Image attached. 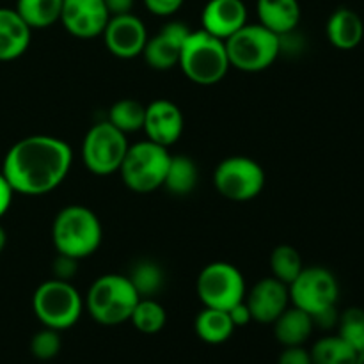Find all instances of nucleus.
<instances>
[{"label":"nucleus","instance_id":"f257e3e1","mask_svg":"<svg viewBox=\"0 0 364 364\" xmlns=\"http://www.w3.org/2000/svg\"><path fill=\"white\" fill-rule=\"evenodd\" d=\"M73 164V151L63 139L31 135L9 148L2 174L18 194L43 196L59 187Z\"/></svg>","mask_w":364,"mask_h":364},{"label":"nucleus","instance_id":"f03ea898","mask_svg":"<svg viewBox=\"0 0 364 364\" xmlns=\"http://www.w3.org/2000/svg\"><path fill=\"white\" fill-rule=\"evenodd\" d=\"M102 238V223L87 206H64L53 219L52 240L59 255L75 259L87 258L98 251Z\"/></svg>","mask_w":364,"mask_h":364},{"label":"nucleus","instance_id":"7ed1b4c3","mask_svg":"<svg viewBox=\"0 0 364 364\" xmlns=\"http://www.w3.org/2000/svg\"><path fill=\"white\" fill-rule=\"evenodd\" d=\"M178 66L194 84H219L231 68L226 43L203 28L191 31L181 48Z\"/></svg>","mask_w":364,"mask_h":364},{"label":"nucleus","instance_id":"20e7f679","mask_svg":"<svg viewBox=\"0 0 364 364\" xmlns=\"http://www.w3.org/2000/svg\"><path fill=\"white\" fill-rule=\"evenodd\" d=\"M139 294L128 276L105 274L98 277L85 295V309L102 326H119L130 320Z\"/></svg>","mask_w":364,"mask_h":364},{"label":"nucleus","instance_id":"39448f33","mask_svg":"<svg viewBox=\"0 0 364 364\" xmlns=\"http://www.w3.org/2000/svg\"><path fill=\"white\" fill-rule=\"evenodd\" d=\"M231 68L245 73H259L276 63L281 55L279 36L262 23H245L240 31L226 39Z\"/></svg>","mask_w":364,"mask_h":364},{"label":"nucleus","instance_id":"423d86ee","mask_svg":"<svg viewBox=\"0 0 364 364\" xmlns=\"http://www.w3.org/2000/svg\"><path fill=\"white\" fill-rule=\"evenodd\" d=\"M169 162V148H164V146L146 139L137 144L128 146L119 173L124 185L130 191L148 194L164 185Z\"/></svg>","mask_w":364,"mask_h":364},{"label":"nucleus","instance_id":"0eeeda50","mask_svg":"<svg viewBox=\"0 0 364 364\" xmlns=\"http://www.w3.org/2000/svg\"><path fill=\"white\" fill-rule=\"evenodd\" d=\"M32 309L43 327L64 331L73 327L82 316L84 301L70 281L50 279L39 284L32 297Z\"/></svg>","mask_w":364,"mask_h":364},{"label":"nucleus","instance_id":"6e6552de","mask_svg":"<svg viewBox=\"0 0 364 364\" xmlns=\"http://www.w3.org/2000/svg\"><path fill=\"white\" fill-rule=\"evenodd\" d=\"M127 134L109 121L92 124L82 141V159L85 167L96 176L117 173L128 151Z\"/></svg>","mask_w":364,"mask_h":364},{"label":"nucleus","instance_id":"1a4fd4ad","mask_svg":"<svg viewBox=\"0 0 364 364\" xmlns=\"http://www.w3.org/2000/svg\"><path fill=\"white\" fill-rule=\"evenodd\" d=\"M196 290L205 308L230 311L242 302L247 294L244 276L235 265L226 262H213L199 272Z\"/></svg>","mask_w":364,"mask_h":364},{"label":"nucleus","instance_id":"9d476101","mask_svg":"<svg viewBox=\"0 0 364 364\" xmlns=\"http://www.w3.org/2000/svg\"><path fill=\"white\" fill-rule=\"evenodd\" d=\"M265 171L249 156H228L217 166L213 183L217 192L230 201L245 203L258 198L265 187Z\"/></svg>","mask_w":364,"mask_h":364},{"label":"nucleus","instance_id":"9b49d317","mask_svg":"<svg viewBox=\"0 0 364 364\" xmlns=\"http://www.w3.org/2000/svg\"><path fill=\"white\" fill-rule=\"evenodd\" d=\"M290 302L295 308L315 316L334 308L340 297V287L331 270L323 267H308L288 287Z\"/></svg>","mask_w":364,"mask_h":364},{"label":"nucleus","instance_id":"f8f14e48","mask_svg":"<svg viewBox=\"0 0 364 364\" xmlns=\"http://www.w3.org/2000/svg\"><path fill=\"white\" fill-rule=\"evenodd\" d=\"M102 36L107 50L119 59H135L142 55L149 38L144 21L134 13L110 16Z\"/></svg>","mask_w":364,"mask_h":364},{"label":"nucleus","instance_id":"ddd939ff","mask_svg":"<svg viewBox=\"0 0 364 364\" xmlns=\"http://www.w3.org/2000/svg\"><path fill=\"white\" fill-rule=\"evenodd\" d=\"M109 18L103 0H63L59 21L75 38L92 39L102 36Z\"/></svg>","mask_w":364,"mask_h":364},{"label":"nucleus","instance_id":"4468645a","mask_svg":"<svg viewBox=\"0 0 364 364\" xmlns=\"http://www.w3.org/2000/svg\"><path fill=\"white\" fill-rule=\"evenodd\" d=\"M191 28L181 21H169L164 25L153 38H148L146 41L142 57L148 66L156 71H167L178 66L181 48Z\"/></svg>","mask_w":364,"mask_h":364},{"label":"nucleus","instance_id":"2eb2a0df","mask_svg":"<svg viewBox=\"0 0 364 364\" xmlns=\"http://www.w3.org/2000/svg\"><path fill=\"white\" fill-rule=\"evenodd\" d=\"M185 128L183 112L176 103L171 100H155L149 105H146L144 114V127L146 137L156 144L169 148L176 144L178 139L181 137Z\"/></svg>","mask_w":364,"mask_h":364},{"label":"nucleus","instance_id":"dca6fc26","mask_svg":"<svg viewBox=\"0 0 364 364\" xmlns=\"http://www.w3.org/2000/svg\"><path fill=\"white\" fill-rule=\"evenodd\" d=\"M244 301L249 306L255 322L274 323L290 304L288 284L281 283L276 277H263L249 294H245Z\"/></svg>","mask_w":364,"mask_h":364},{"label":"nucleus","instance_id":"f3484780","mask_svg":"<svg viewBox=\"0 0 364 364\" xmlns=\"http://www.w3.org/2000/svg\"><path fill=\"white\" fill-rule=\"evenodd\" d=\"M247 23L244 0H208L201 13V28L226 41Z\"/></svg>","mask_w":364,"mask_h":364},{"label":"nucleus","instance_id":"a211bd4d","mask_svg":"<svg viewBox=\"0 0 364 364\" xmlns=\"http://www.w3.org/2000/svg\"><path fill=\"white\" fill-rule=\"evenodd\" d=\"M32 28L11 7H0V63L14 60L27 52Z\"/></svg>","mask_w":364,"mask_h":364},{"label":"nucleus","instance_id":"6ab92c4d","mask_svg":"<svg viewBox=\"0 0 364 364\" xmlns=\"http://www.w3.org/2000/svg\"><path fill=\"white\" fill-rule=\"evenodd\" d=\"M256 14L258 23L274 34L284 36L297 31L301 21V4L299 0H256Z\"/></svg>","mask_w":364,"mask_h":364},{"label":"nucleus","instance_id":"aec40b11","mask_svg":"<svg viewBox=\"0 0 364 364\" xmlns=\"http://www.w3.org/2000/svg\"><path fill=\"white\" fill-rule=\"evenodd\" d=\"M327 39L340 50H352L359 46L364 38V23L355 11L340 7L329 16L326 25Z\"/></svg>","mask_w":364,"mask_h":364},{"label":"nucleus","instance_id":"412c9836","mask_svg":"<svg viewBox=\"0 0 364 364\" xmlns=\"http://www.w3.org/2000/svg\"><path fill=\"white\" fill-rule=\"evenodd\" d=\"M272 326L274 336L283 347H301L309 340L315 329L311 315L295 306L284 309Z\"/></svg>","mask_w":364,"mask_h":364},{"label":"nucleus","instance_id":"4be33fe9","mask_svg":"<svg viewBox=\"0 0 364 364\" xmlns=\"http://www.w3.org/2000/svg\"><path fill=\"white\" fill-rule=\"evenodd\" d=\"M194 329L199 340L208 345H220L228 341L237 327L230 318V313L223 309L205 308L194 320Z\"/></svg>","mask_w":364,"mask_h":364},{"label":"nucleus","instance_id":"5701e85b","mask_svg":"<svg viewBox=\"0 0 364 364\" xmlns=\"http://www.w3.org/2000/svg\"><path fill=\"white\" fill-rule=\"evenodd\" d=\"M199 181L198 164L187 155H171L166 180L162 187L173 196H188Z\"/></svg>","mask_w":364,"mask_h":364},{"label":"nucleus","instance_id":"b1692460","mask_svg":"<svg viewBox=\"0 0 364 364\" xmlns=\"http://www.w3.org/2000/svg\"><path fill=\"white\" fill-rule=\"evenodd\" d=\"M14 9L32 31L48 28L59 21L63 0H16Z\"/></svg>","mask_w":364,"mask_h":364},{"label":"nucleus","instance_id":"393cba45","mask_svg":"<svg viewBox=\"0 0 364 364\" xmlns=\"http://www.w3.org/2000/svg\"><path fill=\"white\" fill-rule=\"evenodd\" d=\"M311 364H355L359 352H355L338 334L320 338L309 350Z\"/></svg>","mask_w":364,"mask_h":364},{"label":"nucleus","instance_id":"a878e982","mask_svg":"<svg viewBox=\"0 0 364 364\" xmlns=\"http://www.w3.org/2000/svg\"><path fill=\"white\" fill-rule=\"evenodd\" d=\"M128 279L134 284L139 297H155L166 284V274L162 267L153 259H141L132 267Z\"/></svg>","mask_w":364,"mask_h":364},{"label":"nucleus","instance_id":"bb28decb","mask_svg":"<svg viewBox=\"0 0 364 364\" xmlns=\"http://www.w3.org/2000/svg\"><path fill=\"white\" fill-rule=\"evenodd\" d=\"M128 322L142 334H156L166 327L167 313L160 302L153 297H142L135 304Z\"/></svg>","mask_w":364,"mask_h":364},{"label":"nucleus","instance_id":"cd10ccee","mask_svg":"<svg viewBox=\"0 0 364 364\" xmlns=\"http://www.w3.org/2000/svg\"><path fill=\"white\" fill-rule=\"evenodd\" d=\"M144 114L146 105L132 98L119 100L114 103L109 110V123H112L117 130L123 134H134V132L142 130L144 127Z\"/></svg>","mask_w":364,"mask_h":364},{"label":"nucleus","instance_id":"c85d7f7f","mask_svg":"<svg viewBox=\"0 0 364 364\" xmlns=\"http://www.w3.org/2000/svg\"><path fill=\"white\" fill-rule=\"evenodd\" d=\"M270 269H272V277L290 287L295 277L302 272L304 265L297 249L291 245H277L270 255Z\"/></svg>","mask_w":364,"mask_h":364},{"label":"nucleus","instance_id":"c756f323","mask_svg":"<svg viewBox=\"0 0 364 364\" xmlns=\"http://www.w3.org/2000/svg\"><path fill=\"white\" fill-rule=\"evenodd\" d=\"M338 336L355 352H364V309L348 308L338 318Z\"/></svg>","mask_w":364,"mask_h":364},{"label":"nucleus","instance_id":"7c9ffc66","mask_svg":"<svg viewBox=\"0 0 364 364\" xmlns=\"http://www.w3.org/2000/svg\"><path fill=\"white\" fill-rule=\"evenodd\" d=\"M60 347H63V341H60L59 331L50 329V327H43L31 340V352L39 361H50L57 358Z\"/></svg>","mask_w":364,"mask_h":364},{"label":"nucleus","instance_id":"2f4dec72","mask_svg":"<svg viewBox=\"0 0 364 364\" xmlns=\"http://www.w3.org/2000/svg\"><path fill=\"white\" fill-rule=\"evenodd\" d=\"M144 7L155 16H173L178 11L181 9V6L185 4V0H142Z\"/></svg>","mask_w":364,"mask_h":364},{"label":"nucleus","instance_id":"473e14b6","mask_svg":"<svg viewBox=\"0 0 364 364\" xmlns=\"http://www.w3.org/2000/svg\"><path fill=\"white\" fill-rule=\"evenodd\" d=\"M77 262L78 259L71 258V256L59 255L57 252V258L53 262V274H55V279L60 281H70L71 277L77 272Z\"/></svg>","mask_w":364,"mask_h":364},{"label":"nucleus","instance_id":"72a5a7b5","mask_svg":"<svg viewBox=\"0 0 364 364\" xmlns=\"http://www.w3.org/2000/svg\"><path fill=\"white\" fill-rule=\"evenodd\" d=\"M277 364H311V355L306 350L304 345L301 347H284L281 352Z\"/></svg>","mask_w":364,"mask_h":364},{"label":"nucleus","instance_id":"f704fd0d","mask_svg":"<svg viewBox=\"0 0 364 364\" xmlns=\"http://www.w3.org/2000/svg\"><path fill=\"white\" fill-rule=\"evenodd\" d=\"M228 313H230V318L235 327H245L247 323L252 322V315L251 311H249V306L245 304V301L238 302V304L233 306Z\"/></svg>","mask_w":364,"mask_h":364},{"label":"nucleus","instance_id":"c9c22d12","mask_svg":"<svg viewBox=\"0 0 364 364\" xmlns=\"http://www.w3.org/2000/svg\"><path fill=\"white\" fill-rule=\"evenodd\" d=\"M13 194L14 191L11 188L9 181L6 180V176L0 171V217H4L9 210L11 203H13Z\"/></svg>","mask_w":364,"mask_h":364},{"label":"nucleus","instance_id":"e433bc0d","mask_svg":"<svg viewBox=\"0 0 364 364\" xmlns=\"http://www.w3.org/2000/svg\"><path fill=\"white\" fill-rule=\"evenodd\" d=\"M103 4H105L110 16H116V14L132 13L135 0H103Z\"/></svg>","mask_w":364,"mask_h":364},{"label":"nucleus","instance_id":"4c0bfd02","mask_svg":"<svg viewBox=\"0 0 364 364\" xmlns=\"http://www.w3.org/2000/svg\"><path fill=\"white\" fill-rule=\"evenodd\" d=\"M7 244V235H6V230H4L2 226H0V252L4 251V247H6Z\"/></svg>","mask_w":364,"mask_h":364},{"label":"nucleus","instance_id":"58836bf2","mask_svg":"<svg viewBox=\"0 0 364 364\" xmlns=\"http://www.w3.org/2000/svg\"><path fill=\"white\" fill-rule=\"evenodd\" d=\"M355 364H364V352H361V354L358 355V361H355Z\"/></svg>","mask_w":364,"mask_h":364}]
</instances>
